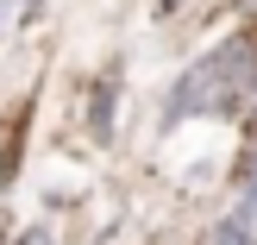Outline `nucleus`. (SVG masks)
<instances>
[{"label":"nucleus","mask_w":257,"mask_h":245,"mask_svg":"<svg viewBox=\"0 0 257 245\" xmlns=\"http://www.w3.org/2000/svg\"><path fill=\"white\" fill-rule=\"evenodd\" d=\"M257 95V38H220L207 57H195L170 88H163V126L182 120H232Z\"/></svg>","instance_id":"f257e3e1"},{"label":"nucleus","mask_w":257,"mask_h":245,"mask_svg":"<svg viewBox=\"0 0 257 245\" xmlns=\"http://www.w3.org/2000/svg\"><path fill=\"white\" fill-rule=\"evenodd\" d=\"M207 245H257V201H238L232 214H220Z\"/></svg>","instance_id":"f03ea898"},{"label":"nucleus","mask_w":257,"mask_h":245,"mask_svg":"<svg viewBox=\"0 0 257 245\" xmlns=\"http://www.w3.org/2000/svg\"><path fill=\"white\" fill-rule=\"evenodd\" d=\"M113 95H119V75H100L94 88H88V132L94 138H113Z\"/></svg>","instance_id":"7ed1b4c3"},{"label":"nucleus","mask_w":257,"mask_h":245,"mask_svg":"<svg viewBox=\"0 0 257 245\" xmlns=\"http://www.w3.org/2000/svg\"><path fill=\"white\" fill-rule=\"evenodd\" d=\"M238 195H245V201H257V151L238 164Z\"/></svg>","instance_id":"20e7f679"},{"label":"nucleus","mask_w":257,"mask_h":245,"mask_svg":"<svg viewBox=\"0 0 257 245\" xmlns=\"http://www.w3.org/2000/svg\"><path fill=\"white\" fill-rule=\"evenodd\" d=\"M19 245H50V233H44V226H38V233H25Z\"/></svg>","instance_id":"39448f33"},{"label":"nucleus","mask_w":257,"mask_h":245,"mask_svg":"<svg viewBox=\"0 0 257 245\" xmlns=\"http://www.w3.org/2000/svg\"><path fill=\"white\" fill-rule=\"evenodd\" d=\"M176 7H182V0H157V13H176Z\"/></svg>","instance_id":"423d86ee"}]
</instances>
